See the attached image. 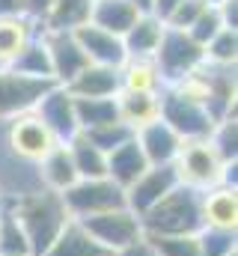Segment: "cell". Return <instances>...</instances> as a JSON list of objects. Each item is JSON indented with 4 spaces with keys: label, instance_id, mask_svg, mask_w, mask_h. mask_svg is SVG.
Here are the masks:
<instances>
[{
    "label": "cell",
    "instance_id": "6da1fadb",
    "mask_svg": "<svg viewBox=\"0 0 238 256\" xmlns=\"http://www.w3.org/2000/svg\"><path fill=\"white\" fill-rule=\"evenodd\" d=\"M6 206L15 214V220L21 224V230H24V236L30 242L33 256L48 254V248L54 244V238L62 232V226L72 220V214L62 206V196L54 191H45V188L12 194L6 200Z\"/></svg>",
    "mask_w": 238,
    "mask_h": 256
},
{
    "label": "cell",
    "instance_id": "7a4b0ae2",
    "mask_svg": "<svg viewBox=\"0 0 238 256\" xmlns=\"http://www.w3.org/2000/svg\"><path fill=\"white\" fill-rule=\"evenodd\" d=\"M202 194L176 185L161 202H155L143 218V236H196L202 230Z\"/></svg>",
    "mask_w": 238,
    "mask_h": 256
},
{
    "label": "cell",
    "instance_id": "3957f363",
    "mask_svg": "<svg viewBox=\"0 0 238 256\" xmlns=\"http://www.w3.org/2000/svg\"><path fill=\"white\" fill-rule=\"evenodd\" d=\"M230 164H224L218 158V152L212 149L208 140H188L178 152V158L173 161V170L178 176V185L194 188V191H208L224 185V173Z\"/></svg>",
    "mask_w": 238,
    "mask_h": 256
},
{
    "label": "cell",
    "instance_id": "277c9868",
    "mask_svg": "<svg viewBox=\"0 0 238 256\" xmlns=\"http://www.w3.org/2000/svg\"><path fill=\"white\" fill-rule=\"evenodd\" d=\"M80 224H84V230L96 238V244L104 254H114V256L143 238L140 218L131 208H125V206L122 208H110V212H102V214H92V218H84Z\"/></svg>",
    "mask_w": 238,
    "mask_h": 256
},
{
    "label": "cell",
    "instance_id": "5b68a950",
    "mask_svg": "<svg viewBox=\"0 0 238 256\" xmlns=\"http://www.w3.org/2000/svg\"><path fill=\"white\" fill-rule=\"evenodd\" d=\"M60 196H62L66 212L74 220H84V218H92V214H102V212L125 206V191L116 182H110L108 176L104 179H78L68 191L60 194Z\"/></svg>",
    "mask_w": 238,
    "mask_h": 256
},
{
    "label": "cell",
    "instance_id": "8992f818",
    "mask_svg": "<svg viewBox=\"0 0 238 256\" xmlns=\"http://www.w3.org/2000/svg\"><path fill=\"white\" fill-rule=\"evenodd\" d=\"M161 120L173 128L184 143L188 140H208L212 128L218 126L208 116L202 102L188 98V96H182V92L170 90V86L161 92Z\"/></svg>",
    "mask_w": 238,
    "mask_h": 256
},
{
    "label": "cell",
    "instance_id": "52a82bcc",
    "mask_svg": "<svg viewBox=\"0 0 238 256\" xmlns=\"http://www.w3.org/2000/svg\"><path fill=\"white\" fill-rule=\"evenodd\" d=\"M164 27H167V24H164ZM152 60L158 63L164 84L170 86V84H176L182 78H188L190 72H196L200 66L206 63V54H202V48H200L184 30H170V27H167Z\"/></svg>",
    "mask_w": 238,
    "mask_h": 256
},
{
    "label": "cell",
    "instance_id": "ba28073f",
    "mask_svg": "<svg viewBox=\"0 0 238 256\" xmlns=\"http://www.w3.org/2000/svg\"><path fill=\"white\" fill-rule=\"evenodd\" d=\"M3 137H6V146H9V152L18 158V161H24V164H39L54 146H57V140H54V134L48 131V126L30 110V114H21V116H15V120H9V122H3Z\"/></svg>",
    "mask_w": 238,
    "mask_h": 256
},
{
    "label": "cell",
    "instance_id": "9c48e42d",
    "mask_svg": "<svg viewBox=\"0 0 238 256\" xmlns=\"http://www.w3.org/2000/svg\"><path fill=\"white\" fill-rule=\"evenodd\" d=\"M54 86V80H33L15 74L12 68L0 66V122H9L21 114L36 110L39 98Z\"/></svg>",
    "mask_w": 238,
    "mask_h": 256
},
{
    "label": "cell",
    "instance_id": "30bf717a",
    "mask_svg": "<svg viewBox=\"0 0 238 256\" xmlns=\"http://www.w3.org/2000/svg\"><path fill=\"white\" fill-rule=\"evenodd\" d=\"M33 114L48 126V131L54 134L57 143H68L72 137L80 134V128H78V114H74V98H72L68 90L60 86V84H54V86L39 98V104H36Z\"/></svg>",
    "mask_w": 238,
    "mask_h": 256
},
{
    "label": "cell",
    "instance_id": "8fae6325",
    "mask_svg": "<svg viewBox=\"0 0 238 256\" xmlns=\"http://www.w3.org/2000/svg\"><path fill=\"white\" fill-rule=\"evenodd\" d=\"M176 185H178V176L173 170V164L149 167L137 182H131L125 188V208H131L137 218H143L155 202H161Z\"/></svg>",
    "mask_w": 238,
    "mask_h": 256
},
{
    "label": "cell",
    "instance_id": "7c38bea8",
    "mask_svg": "<svg viewBox=\"0 0 238 256\" xmlns=\"http://www.w3.org/2000/svg\"><path fill=\"white\" fill-rule=\"evenodd\" d=\"M51 57V72H54V84L66 86L72 78H78L86 68V57L74 39V33H60V30H39Z\"/></svg>",
    "mask_w": 238,
    "mask_h": 256
},
{
    "label": "cell",
    "instance_id": "4fadbf2b",
    "mask_svg": "<svg viewBox=\"0 0 238 256\" xmlns=\"http://www.w3.org/2000/svg\"><path fill=\"white\" fill-rule=\"evenodd\" d=\"M74 39H78V45H80V51H84L86 63H92V66L122 68L125 60H128L122 39L114 36V33H108V30H98V27H96V24H90V21H86L84 27H78V30H74Z\"/></svg>",
    "mask_w": 238,
    "mask_h": 256
},
{
    "label": "cell",
    "instance_id": "5bb4252c",
    "mask_svg": "<svg viewBox=\"0 0 238 256\" xmlns=\"http://www.w3.org/2000/svg\"><path fill=\"white\" fill-rule=\"evenodd\" d=\"M134 140H137L140 152L146 155L149 167L173 164V161L178 158V152H182V146H184V140H182L161 116H158L155 122H149V126L137 128V131H134Z\"/></svg>",
    "mask_w": 238,
    "mask_h": 256
},
{
    "label": "cell",
    "instance_id": "9a60e30c",
    "mask_svg": "<svg viewBox=\"0 0 238 256\" xmlns=\"http://www.w3.org/2000/svg\"><path fill=\"white\" fill-rule=\"evenodd\" d=\"M36 167V179H39V188L54 194H66L74 182H78V170H74V161H72V152L66 143H57Z\"/></svg>",
    "mask_w": 238,
    "mask_h": 256
},
{
    "label": "cell",
    "instance_id": "2e32d148",
    "mask_svg": "<svg viewBox=\"0 0 238 256\" xmlns=\"http://www.w3.org/2000/svg\"><path fill=\"white\" fill-rule=\"evenodd\" d=\"M202 226L212 230H238V188L218 185L202 191Z\"/></svg>",
    "mask_w": 238,
    "mask_h": 256
},
{
    "label": "cell",
    "instance_id": "e0dca14e",
    "mask_svg": "<svg viewBox=\"0 0 238 256\" xmlns=\"http://www.w3.org/2000/svg\"><path fill=\"white\" fill-rule=\"evenodd\" d=\"M72 98H116L119 96V68L108 66H86L78 78L66 84Z\"/></svg>",
    "mask_w": 238,
    "mask_h": 256
},
{
    "label": "cell",
    "instance_id": "ac0fdd59",
    "mask_svg": "<svg viewBox=\"0 0 238 256\" xmlns=\"http://www.w3.org/2000/svg\"><path fill=\"white\" fill-rule=\"evenodd\" d=\"M164 21L155 18L152 12H143L134 27L122 36V45H125V54L128 60H152L158 45H161V36H164Z\"/></svg>",
    "mask_w": 238,
    "mask_h": 256
},
{
    "label": "cell",
    "instance_id": "d6986e66",
    "mask_svg": "<svg viewBox=\"0 0 238 256\" xmlns=\"http://www.w3.org/2000/svg\"><path fill=\"white\" fill-rule=\"evenodd\" d=\"M146 170H149V161H146V155L140 152V146H137L134 137H131L128 143L116 146L114 152H108V179L116 182L122 191H125L131 182H137Z\"/></svg>",
    "mask_w": 238,
    "mask_h": 256
},
{
    "label": "cell",
    "instance_id": "ffe728a7",
    "mask_svg": "<svg viewBox=\"0 0 238 256\" xmlns=\"http://www.w3.org/2000/svg\"><path fill=\"white\" fill-rule=\"evenodd\" d=\"M143 12L137 6H131L128 0H92V9H90V24H96L98 30H108L114 36H125L134 21L140 18Z\"/></svg>",
    "mask_w": 238,
    "mask_h": 256
},
{
    "label": "cell",
    "instance_id": "44dd1931",
    "mask_svg": "<svg viewBox=\"0 0 238 256\" xmlns=\"http://www.w3.org/2000/svg\"><path fill=\"white\" fill-rule=\"evenodd\" d=\"M119 92H149V96H161L167 90L161 68L155 60H125L119 68Z\"/></svg>",
    "mask_w": 238,
    "mask_h": 256
},
{
    "label": "cell",
    "instance_id": "7402d4cb",
    "mask_svg": "<svg viewBox=\"0 0 238 256\" xmlns=\"http://www.w3.org/2000/svg\"><path fill=\"white\" fill-rule=\"evenodd\" d=\"M116 110L119 120L131 131L149 126L161 116V96H149V92H119L116 96Z\"/></svg>",
    "mask_w": 238,
    "mask_h": 256
},
{
    "label": "cell",
    "instance_id": "603a6c76",
    "mask_svg": "<svg viewBox=\"0 0 238 256\" xmlns=\"http://www.w3.org/2000/svg\"><path fill=\"white\" fill-rule=\"evenodd\" d=\"M39 24H33L27 15H3L0 18V66H9L24 45L36 36Z\"/></svg>",
    "mask_w": 238,
    "mask_h": 256
},
{
    "label": "cell",
    "instance_id": "cb8c5ba5",
    "mask_svg": "<svg viewBox=\"0 0 238 256\" xmlns=\"http://www.w3.org/2000/svg\"><path fill=\"white\" fill-rule=\"evenodd\" d=\"M12 68L15 74H24V78H33V80H54V72H51V57H48V48H45V39L42 33L36 30V36L24 45V51L6 66Z\"/></svg>",
    "mask_w": 238,
    "mask_h": 256
},
{
    "label": "cell",
    "instance_id": "d4e9b609",
    "mask_svg": "<svg viewBox=\"0 0 238 256\" xmlns=\"http://www.w3.org/2000/svg\"><path fill=\"white\" fill-rule=\"evenodd\" d=\"M90 9H92V0H54L45 21L39 24V30L74 33L78 27H84L90 21Z\"/></svg>",
    "mask_w": 238,
    "mask_h": 256
},
{
    "label": "cell",
    "instance_id": "484cf974",
    "mask_svg": "<svg viewBox=\"0 0 238 256\" xmlns=\"http://www.w3.org/2000/svg\"><path fill=\"white\" fill-rule=\"evenodd\" d=\"M45 256H104V250H102V248L96 244V238L84 230V224L72 218V220L62 226V232L54 238V244L48 248Z\"/></svg>",
    "mask_w": 238,
    "mask_h": 256
},
{
    "label": "cell",
    "instance_id": "4316f807",
    "mask_svg": "<svg viewBox=\"0 0 238 256\" xmlns=\"http://www.w3.org/2000/svg\"><path fill=\"white\" fill-rule=\"evenodd\" d=\"M66 146H68V152H72L78 179H104V176H108V152H102V149H98L96 143H90L84 134L72 137Z\"/></svg>",
    "mask_w": 238,
    "mask_h": 256
},
{
    "label": "cell",
    "instance_id": "83f0119b",
    "mask_svg": "<svg viewBox=\"0 0 238 256\" xmlns=\"http://www.w3.org/2000/svg\"><path fill=\"white\" fill-rule=\"evenodd\" d=\"M74 114L80 131H92L119 120L116 98H74Z\"/></svg>",
    "mask_w": 238,
    "mask_h": 256
},
{
    "label": "cell",
    "instance_id": "f1b7e54d",
    "mask_svg": "<svg viewBox=\"0 0 238 256\" xmlns=\"http://www.w3.org/2000/svg\"><path fill=\"white\" fill-rule=\"evenodd\" d=\"M0 256H33L30 242L15 214L9 212L6 200H0Z\"/></svg>",
    "mask_w": 238,
    "mask_h": 256
},
{
    "label": "cell",
    "instance_id": "f546056e",
    "mask_svg": "<svg viewBox=\"0 0 238 256\" xmlns=\"http://www.w3.org/2000/svg\"><path fill=\"white\" fill-rule=\"evenodd\" d=\"M200 254L202 256H232L238 254V230H212L202 226L196 232Z\"/></svg>",
    "mask_w": 238,
    "mask_h": 256
},
{
    "label": "cell",
    "instance_id": "4dcf8cb0",
    "mask_svg": "<svg viewBox=\"0 0 238 256\" xmlns=\"http://www.w3.org/2000/svg\"><path fill=\"white\" fill-rule=\"evenodd\" d=\"M208 143L212 149L218 152V158L224 164H236L238 161V126H236V116L232 120H224L212 128L208 134Z\"/></svg>",
    "mask_w": 238,
    "mask_h": 256
},
{
    "label": "cell",
    "instance_id": "1f68e13d",
    "mask_svg": "<svg viewBox=\"0 0 238 256\" xmlns=\"http://www.w3.org/2000/svg\"><path fill=\"white\" fill-rule=\"evenodd\" d=\"M202 54H206V63L212 66H236L238 60V30H220L206 48H202Z\"/></svg>",
    "mask_w": 238,
    "mask_h": 256
},
{
    "label": "cell",
    "instance_id": "d6a6232c",
    "mask_svg": "<svg viewBox=\"0 0 238 256\" xmlns=\"http://www.w3.org/2000/svg\"><path fill=\"white\" fill-rule=\"evenodd\" d=\"M90 143H96L102 152H114L116 146H122V143H128L131 137H134V131L125 126L122 120H116V122H110V126H102V128H92V131H80Z\"/></svg>",
    "mask_w": 238,
    "mask_h": 256
},
{
    "label": "cell",
    "instance_id": "836d02e7",
    "mask_svg": "<svg viewBox=\"0 0 238 256\" xmlns=\"http://www.w3.org/2000/svg\"><path fill=\"white\" fill-rule=\"evenodd\" d=\"M149 242L155 244V250L161 256H202L196 236H155Z\"/></svg>",
    "mask_w": 238,
    "mask_h": 256
},
{
    "label": "cell",
    "instance_id": "e575fe53",
    "mask_svg": "<svg viewBox=\"0 0 238 256\" xmlns=\"http://www.w3.org/2000/svg\"><path fill=\"white\" fill-rule=\"evenodd\" d=\"M220 30H224V21H220L218 9H214V6H208V9H206V12H202V15H200V18H196L188 30H184V33H188V36H190L200 48H206V45H208V42H212Z\"/></svg>",
    "mask_w": 238,
    "mask_h": 256
},
{
    "label": "cell",
    "instance_id": "d590c367",
    "mask_svg": "<svg viewBox=\"0 0 238 256\" xmlns=\"http://www.w3.org/2000/svg\"><path fill=\"white\" fill-rule=\"evenodd\" d=\"M206 9H208V3H206V0H182L176 9L164 18V24H167L170 30H188V27H190L202 12H206Z\"/></svg>",
    "mask_w": 238,
    "mask_h": 256
},
{
    "label": "cell",
    "instance_id": "8d00e7d4",
    "mask_svg": "<svg viewBox=\"0 0 238 256\" xmlns=\"http://www.w3.org/2000/svg\"><path fill=\"white\" fill-rule=\"evenodd\" d=\"M214 9L226 30H238V0H220V3H214Z\"/></svg>",
    "mask_w": 238,
    "mask_h": 256
},
{
    "label": "cell",
    "instance_id": "74e56055",
    "mask_svg": "<svg viewBox=\"0 0 238 256\" xmlns=\"http://www.w3.org/2000/svg\"><path fill=\"white\" fill-rule=\"evenodd\" d=\"M51 3H54V0H24V15H27L33 24H42L45 15H48V9H51Z\"/></svg>",
    "mask_w": 238,
    "mask_h": 256
},
{
    "label": "cell",
    "instance_id": "f35d334b",
    "mask_svg": "<svg viewBox=\"0 0 238 256\" xmlns=\"http://www.w3.org/2000/svg\"><path fill=\"white\" fill-rule=\"evenodd\" d=\"M116 256H161V254H158V250H155V244H152V242H149V238L143 236L140 242H134L131 248H125V250H119Z\"/></svg>",
    "mask_w": 238,
    "mask_h": 256
},
{
    "label": "cell",
    "instance_id": "ab89813d",
    "mask_svg": "<svg viewBox=\"0 0 238 256\" xmlns=\"http://www.w3.org/2000/svg\"><path fill=\"white\" fill-rule=\"evenodd\" d=\"M178 3H182V0H152V15L164 21V18H167V15L176 9Z\"/></svg>",
    "mask_w": 238,
    "mask_h": 256
},
{
    "label": "cell",
    "instance_id": "60d3db41",
    "mask_svg": "<svg viewBox=\"0 0 238 256\" xmlns=\"http://www.w3.org/2000/svg\"><path fill=\"white\" fill-rule=\"evenodd\" d=\"M3 15H24V0H0V18Z\"/></svg>",
    "mask_w": 238,
    "mask_h": 256
},
{
    "label": "cell",
    "instance_id": "b9f144b4",
    "mask_svg": "<svg viewBox=\"0 0 238 256\" xmlns=\"http://www.w3.org/2000/svg\"><path fill=\"white\" fill-rule=\"evenodd\" d=\"M131 6H137L140 12H152V0H128Z\"/></svg>",
    "mask_w": 238,
    "mask_h": 256
},
{
    "label": "cell",
    "instance_id": "7bdbcfd3",
    "mask_svg": "<svg viewBox=\"0 0 238 256\" xmlns=\"http://www.w3.org/2000/svg\"><path fill=\"white\" fill-rule=\"evenodd\" d=\"M206 3H208V6H214V3H220V0H206Z\"/></svg>",
    "mask_w": 238,
    "mask_h": 256
},
{
    "label": "cell",
    "instance_id": "ee69618b",
    "mask_svg": "<svg viewBox=\"0 0 238 256\" xmlns=\"http://www.w3.org/2000/svg\"><path fill=\"white\" fill-rule=\"evenodd\" d=\"M104 256H114V254H104Z\"/></svg>",
    "mask_w": 238,
    "mask_h": 256
},
{
    "label": "cell",
    "instance_id": "f6af8a7d",
    "mask_svg": "<svg viewBox=\"0 0 238 256\" xmlns=\"http://www.w3.org/2000/svg\"><path fill=\"white\" fill-rule=\"evenodd\" d=\"M232 256H238V254H232Z\"/></svg>",
    "mask_w": 238,
    "mask_h": 256
}]
</instances>
